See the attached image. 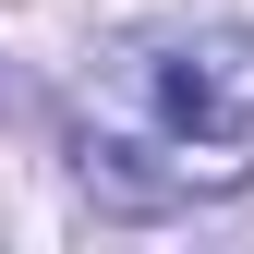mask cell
I'll list each match as a JSON object with an SVG mask.
<instances>
[{"instance_id":"obj_1","label":"cell","mask_w":254,"mask_h":254,"mask_svg":"<svg viewBox=\"0 0 254 254\" xmlns=\"http://www.w3.org/2000/svg\"><path fill=\"white\" fill-rule=\"evenodd\" d=\"M73 170L121 218L254 182V24H182V37L109 49L97 109L73 133Z\"/></svg>"}]
</instances>
